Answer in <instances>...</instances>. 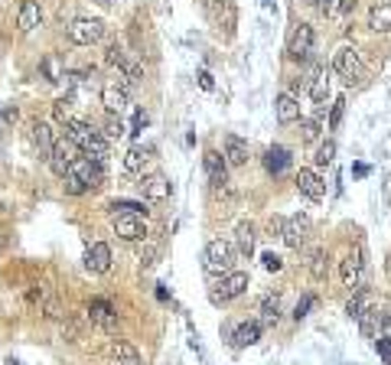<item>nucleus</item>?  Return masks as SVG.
<instances>
[{
    "label": "nucleus",
    "instance_id": "f257e3e1",
    "mask_svg": "<svg viewBox=\"0 0 391 365\" xmlns=\"http://www.w3.org/2000/svg\"><path fill=\"white\" fill-rule=\"evenodd\" d=\"M231 268H235V248L222 238H212L202 251V271L212 277H225V274H231Z\"/></svg>",
    "mask_w": 391,
    "mask_h": 365
},
{
    "label": "nucleus",
    "instance_id": "7ed1b4c3",
    "mask_svg": "<svg viewBox=\"0 0 391 365\" xmlns=\"http://www.w3.org/2000/svg\"><path fill=\"white\" fill-rule=\"evenodd\" d=\"M66 36H69L72 46H95L101 36H105V23L98 16H78L66 26Z\"/></svg>",
    "mask_w": 391,
    "mask_h": 365
},
{
    "label": "nucleus",
    "instance_id": "864d4df0",
    "mask_svg": "<svg viewBox=\"0 0 391 365\" xmlns=\"http://www.w3.org/2000/svg\"><path fill=\"white\" fill-rule=\"evenodd\" d=\"M144 127H147V115H144V111H137V115H134V131H130V134H140Z\"/></svg>",
    "mask_w": 391,
    "mask_h": 365
},
{
    "label": "nucleus",
    "instance_id": "6e6552de",
    "mask_svg": "<svg viewBox=\"0 0 391 365\" xmlns=\"http://www.w3.org/2000/svg\"><path fill=\"white\" fill-rule=\"evenodd\" d=\"M310 53H313V26L310 23H300L297 30H293L291 43H287V59H293V63H307Z\"/></svg>",
    "mask_w": 391,
    "mask_h": 365
},
{
    "label": "nucleus",
    "instance_id": "79ce46f5",
    "mask_svg": "<svg viewBox=\"0 0 391 365\" xmlns=\"http://www.w3.org/2000/svg\"><path fill=\"white\" fill-rule=\"evenodd\" d=\"M62 189H66V196H85V193H88V186H85L82 179H75V176H66Z\"/></svg>",
    "mask_w": 391,
    "mask_h": 365
},
{
    "label": "nucleus",
    "instance_id": "ea45409f",
    "mask_svg": "<svg viewBox=\"0 0 391 365\" xmlns=\"http://www.w3.org/2000/svg\"><path fill=\"white\" fill-rule=\"evenodd\" d=\"M101 134H105L108 140H118V137H124V125H121V121H118L115 115H108V121H105V131H101Z\"/></svg>",
    "mask_w": 391,
    "mask_h": 365
},
{
    "label": "nucleus",
    "instance_id": "393cba45",
    "mask_svg": "<svg viewBox=\"0 0 391 365\" xmlns=\"http://www.w3.org/2000/svg\"><path fill=\"white\" fill-rule=\"evenodd\" d=\"M108 365H140V352L130 346V342L118 339L111 346V356H108Z\"/></svg>",
    "mask_w": 391,
    "mask_h": 365
},
{
    "label": "nucleus",
    "instance_id": "c85d7f7f",
    "mask_svg": "<svg viewBox=\"0 0 391 365\" xmlns=\"http://www.w3.org/2000/svg\"><path fill=\"white\" fill-rule=\"evenodd\" d=\"M118 72H121L124 82H140V78H144V63H140L134 53H124V59H121V65H118Z\"/></svg>",
    "mask_w": 391,
    "mask_h": 365
},
{
    "label": "nucleus",
    "instance_id": "2eb2a0df",
    "mask_svg": "<svg viewBox=\"0 0 391 365\" xmlns=\"http://www.w3.org/2000/svg\"><path fill=\"white\" fill-rule=\"evenodd\" d=\"M30 140H33V147H36V154L43 157V160H49V154H53V147H56L53 127H49L46 121H33L30 125Z\"/></svg>",
    "mask_w": 391,
    "mask_h": 365
},
{
    "label": "nucleus",
    "instance_id": "bf43d9fd",
    "mask_svg": "<svg viewBox=\"0 0 391 365\" xmlns=\"http://www.w3.org/2000/svg\"><path fill=\"white\" fill-rule=\"evenodd\" d=\"M303 4H313V7H320V0H303Z\"/></svg>",
    "mask_w": 391,
    "mask_h": 365
},
{
    "label": "nucleus",
    "instance_id": "ddd939ff",
    "mask_svg": "<svg viewBox=\"0 0 391 365\" xmlns=\"http://www.w3.org/2000/svg\"><path fill=\"white\" fill-rule=\"evenodd\" d=\"M202 166H206V176H209V186L215 189H222L229 186V170H225V157H219V150H206V157H202Z\"/></svg>",
    "mask_w": 391,
    "mask_h": 365
},
{
    "label": "nucleus",
    "instance_id": "a19ab883",
    "mask_svg": "<svg viewBox=\"0 0 391 365\" xmlns=\"http://www.w3.org/2000/svg\"><path fill=\"white\" fill-rule=\"evenodd\" d=\"M313 303H316V297H313V294L300 297V303H297V307H293V319H297V323H300V319H303L310 310H313Z\"/></svg>",
    "mask_w": 391,
    "mask_h": 365
},
{
    "label": "nucleus",
    "instance_id": "39448f33",
    "mask_svg": "<svg viewBox=\"0 0 391 365\" xmlns=\"http://www.w3.org/2000/svg\"><path fill=\"white\" fill-rule=\"evenodd\" d=\"M310 232H313V222H310V216H303V212H297V216L284 218V228H281V238H284L287 248L300 251L303 245L310 241Z\"/></svg>",
    "mask_w": 391,
    "mask_h": 365
},
{
    "label": "nucleus",
    "instance_id": "a878e982",
    "mask_svg": "<svg viewBox=\"0 0 391 365\" xmlns=\"http://www.w3.org/2000/svg\"><path fill=\"white\" fill-rule=\"evenodd\" d=\"M307 271L313 280H326L330 277V251L326 248H313L307 258Z\"/></svg>",
    "mask_w": 391,
    "mask_h": 365
},
{
    "label": "nucleus",
    "instance_id": "1a4fd4ad",
    "mask_svg": "<svg viewBox=\"0 0 391 365\" xmlns=\"http://www.w3.org/2000/svg\"><path fill=\"white\" fill-rule=\"evenodd\" d=\"M248 290V274L245 271H231L219 280V287L212 290V303H229L235 297H241Z\"/></svg>",
    "mask_w": 391,
    "mask_h": 365
},
{
    "label": "nucleus",
    "instance_id": "f704fd0d",
    "mask_svg": "<svg viewBox=\"0 0 391 365\" xmlns=\"http://www.w3.org/2000/svg\"><path fill=\"white\" fill-rule=\"evenodd\" d=\"M365 307H368V300H365V287H362V290H355V294L349 297V303H345V317H349V319H359Z\"/></svg>",
    "mask_w": 391,
    "mask_h": 365
},
{
    "label": "nucleus",
    "instance_id": "9b49d317",
    "mask_svg": "<svg viewBox=\"0 0 391 365\" xmlns=\"http://www.w3.org/2000/svg\"><path fill=\"white\" fill-rule=\"evenodd\" d=\"M137 189L144 193L147 202H167L170 193H173V186H170V179L163 176V173H147V176H140Z\"/></svg>",
    "mask_w": 391,
    "mask_h": 365
},
{
    "label": "nucleus",
    "instance_id": "412c9836",
    "mask_svg": "<svg viewBox=\"0 0 391 365\" xmlns=\"http://www.w3.org/2000/svg\"><path fill=\"white\" fill-rule=\"evenodd\" d=\"M39 23H43V10H39V4L36 0H24V4H20V14H16V26H20V33H33Z\"/></svg>",
    "mask_w": 391,
    "mask_h": 365
},
{
    "label": "nucleus",
    "instance_id": "9d476101",
    "mask_svg": "<svg viewBox=\"0 0 391 365\" xmlns=\"http://www.w3.org/2000/svg\"><path fill=\"white\" fill-rule=\"evenodd\" d=\"M75 144H72L69 137H59L56 140V147H53V154H49V170L56 173V176H66L69 173V166L75 164Z\"/></svg>",
    "mask_w": 391,
    "mask_h": 365
},
{
    "label": "nucleus",
    "instance_id": "f03ea898",
    "mask_svg": "<svg viewBox=\"0 0 391 365\" xmlns=\"http://www.w3.org/2000/svg\"><path fill=\"white\" fill-rule=\"evenodd\" d=\"M333 69H336V75L345 85H359L365 78V65H362V55L355 46H339L336 55H333Z\"/></svg>",
    "mask_w": 391,
    "mask_h": 365
},
{
    "label": "nucleus",
    "instance_id": "dca6fc26",
    "mask_svg": "<svg viewBox=\"0 0 391 365\" xmlns=\"http://www.w3.org/2000/svg\"><path fill=\"white\" fill-rule=\"evenodd\" d=\"M274 115H277V121L281 125H293V121H300V101H297V95H291V92H281L274 98Z\"/></svg>",
    "mask_w": 391,
    "mask_h": 365
},
{
    "label": "nucleus",
    "instance_id": "6ab92c4d",
    "mask_svg": "<svg viewBox=\"0 0 391 365\" xmlns=\"http://www.w3.org/2000/svg\"><path fill=\"white\" fill-rule=\"evenodd\" d=\"M101 105H105L108 115H118V111L127 105V85H118V82H108L101 88Z\"/></svg>",
    "mask_w": 391,
    "mask_h": 365
},
{
    "label": "nucleus",
    "instance_id": "c03bdc74",
    "mask_svg": "<svg viewBox=\"0 0 391 365\" xmlns=\"http://www.w3.org/2000/svg\"><path fill=\"white\" fill-rule=\"evenodd\" d=\"M105 59H108V65H121V59H124V49H121V43H108V49H105Z\"/></svg>",
    "mask_w": 391,
    "mask_h": 365
},
{
    "label": "nucleus",
    "instance_id": "a211bd4d",
    "mask_svg": "<svg viewBox=\"0 0 391 365\" xmlns=\"http://www.w3.org/2000/svg\"><path fill=\"white\" fill-rule=\"evenodd\" d=\"M225 164L245 166L248 164V140L238 134H225Z\"/></svg>",
    "mask_w": 391,
    "mask_h": 365
},
{
    "label": "nucleus",
    "instance_id": "20e7f679",
    "mask_svg": "<svg viewBox=\"0 0 391 365\" xmlns=\"http://www.w3.org/2000/svg\"><path fill=\"white\" fill-rule=\"evenodd\" d=\"M343 284L353 290V294L365 287V248H362V245H355V248L343 258Z\"/></svg>",
    "mask_w": 391,
    "mask_h": 365
},
{
    "label": "nucleus",
    "instance_id": "13d9d810",
    "mask_svg": "<svg viewBox=\"0 0 391 365\" xmlns=\"http://www.w3.org/2000/svg\"><path fill=\"white\" fill-rule=\"evenodd\" d=\"M95 4H101V7H108V4H115V0H95Z\"/></svg>",
    "mask_w": 391,
    "mask_h": 365
},
{
    "label": "nucleus",
    "instance_id": "58836bf2",
    "mask_svg": "<svg viewBox=\"0 0 391 365\" xmlns=\"http://www.w3.org/2000/svg\"><path fill=\"white\" fill-rule=\"evenodd\" d=\"M39 313H43L46 319H66V310H62V303L56 300V297H49V300L39 307Z\"/></svg>",
    "mask_w": 391,
    "mask_h": 365
},
{
    "label": "nucleus",
    "instance_id": "473e14b6",
    "mask_svg": "<svg viewBox=\"0 0 391 365\" xmlns=\"http://www.w3.org/2000/svg\"><path fill=\"white\" fill-rule=\"evenodd\" d=\"M261 339V323H241L235 329V346L238 349H245V346H254Z\"/></svg>",
    "mask_w": 391,
    "mask_h": 365
},
{
    "label": "nucleus",
    "instance_id": "37998d69",
    "mask_svg": "<svg viewBox=\"0 0 391 365\" xmlns=\"http://www.w3.org/2000/svg\"><path fill=\"white\" fill-rule=\"evenodd\" d=\"M26 303H30V307H43V303H46V290H43V284H30V290H26Z\"/></svg>",
    "mask_w": 391,
    "mask_h": 365
},
{
    "label": "nucleus",
    "instance_id": "c9c22d12",
    "mask_svg": "<svg viewBox=\"0 0 391 365\" xmlns=\"http://www.w3.org/2000/svg\"><path fill=\"white\" fill-rule=\"evenodd\" d=\"M320 137V117H300V140L313 144Z\"/></svg>",
    "mask_w": 391,
    "mask_h": 365
},
{
    "label": "nucleus",
    "instance_id": "4c0bfd02",
    "mask_svg": "<svg viewBox=\"0 0 391 365\" xmlns=\"http://www.w3.org/2000/svg\"><path fill=\"white\" fill-rule=\"evenodd\" d=\"M225 14H219V30H225V36H235V7L225 4Z\"/></svg>",
    "mask_w": 391,
    "mask_h": 365
},
{
    "label": "nucleus",
    "instance_id": "bb28decb",
    "mask_svg": "<svg viewBox=\"0 0 391 365\" xmlns=\"http://www.w3.org/2000/svg\"><path fill=\"white\" fill-rule=\"evenodd\" d=\"M235 248L241 258H251L254 255V226L251 222H238L235 228Z\"/></svg>",
    "mask_w": 391,
    "mask_h": 365
},
{
    "label": "nucleus",
    "instance_id": "052dcab7",
    "mask_svg": "<svg viewBox=\"0 0 391 365\" xmlns=\"http://www.w3.org/2000/svg\"><path fill=\"white\" fill-rule=\"evenodd\" d=\"M0 127H4V125H0Z\"/></svg>",
    "mask_w": 391,
    "mask_h": 365
},
{
    "label": "nucleus",
    "instance_id": "72a5a7b5",
    "mask_svg": "<svg viewBox=\"0 0 391 365\" xmlns=\"http://www.w3.org/2000/svg\"><path fill=\"white\" fill-rule=\"evenodd\" d=\"M261 319L264 323H277L281 319V294H268L261 300Z\"/></svg>",
    "mask_w": 391,
    "mask_h": 365
},
{
    "label": "nucleus",
    "instance_id": "de8ad7c7",
    "mask_svg": "<svg viewBox=\"0 0 391 365\" xmlns=\"http://www.w3.org/2000/svg\"><path fill=\"white\" fill-rule=\"evenodd\" d=\"M375 349H378V356H382V362H385V365H391V339H385V336H378Z\"/></svg>",
    "mask_w": 391,
    "mask_h": 365
},
{
    "label": "nucleus",
    "instance_id": "cd10ccee",
    "mask_svg": "<svg viewBox=\"0 0 391 365\" xmlns=\"http://www.w3.org/2000/svg\"><path fill=\"white\" fill-rule=\"evenodd\" d=\"M310 98L316 101V105H326V98H330V75H326V69H316L313 78H310Z\"/></svg>",
    "mask_w": 391,
    "mask_h": 365
},
{
    "label": "nucleus",
    "instance_id": "4be33fe9",
    "mask_svg": "<svg viewBox=\"0 0 391 365\" xmlns=\"http://www.w3.org/2000/svg\"><path fill=\"white\" fill-rule=\"evenodd\" d=\"M368 26L375 33H391V0H378L368 10Z\"/></svg>",
    "mask_w": 391,
    "mask_h": 365
},
{
    "label": "nucleus",
    "instance_id": "f8f14e48",
    "mask_svg": "<svg viewBox=\"0 0 391 365\" xmlns=\"http://www.w3.org/2000/svg\"><path fill=\"white\" fill-rule=\"evenodd\" d=\"M115 235L121 241H147L144 216H115Z\"/></svg>",
    "mask_w": 391,
    "mask_h": 365
},
{
    "label": "nucleus",
    "instance_id": "0eeeda50",
    "mask_svg": "<svg viewBox=\"0 0 391 365\" xmlns=\"http://www.w3.org/2000/svg\"><path fill=\"white\" fill-rule=\"evenodd\" d=\"M85 313H88V319H92L98 329H105V333H118V310L111 307V300L95 297V300H88Z\"/></svg>",
    "mask_w": 391,
    "mask_h": 365
},
{
    "label": "nucleus",
    "instance_id": "7c9ffc66",
    "mask_svg": "<svg viewBox=\"0 0 391 365\" xmlns=\"http://www.w3.org/2000/svg\"><path fill=\"white\" fill-rule=\"evenodd\" d=\"M150 157H154V147H140V144H137V147H130L127 154H124V170H127V173H137L140 166L150 160Z\"/></svg>",
    "mask_w": 391,
    "mask_h": 365
},
{
    "label": "nucleus",
    "instance_id": "6e6d98bb",
    "mask_svg": "<svg viewBox=\"0 0 391 365\" xmlns=\"http://www.w3.org/2000/svg\"><path fill=\"white\" fill-rule=\"evenodd\" d=\"M355 4H359V0H345L343 7H345V10H353V7H355Z\"/></svg>",
    "mask_w": 391,
    "mask_h": 365
},
{
    "label": "nucleus",
    "instance_id": "2f4dec72",
    "mask_svg": "<svg viewBox=\"0 0 391 365\" xmlns=\"http://www.w3.org/2000/svg\"><path fill=\"white\" fill-rule=\"evenodd\" d=\"M108 209H111V216H144V218H147V212H150L144 202H130V199L108 202Z\"/></svg>",
    "mask_w": 391,
    "mask_h": 365
},
{
    "label": "nucleus",
    "instance_id": "4d7b16f0",
    "mask_svg": "<svg viewBox=\"0 0 391 365\" xmlns=\"http://www.w3.org/2000/svg\"><path fill=\"white\" fill-rule=\"evenodd\" d=\"M4 245H7V235L0 232V251H4Z\"/></svg>",
    "mask_w": 391,
    "mask_h": 365
},
{
    "label": "nucleus",
    "instance_id": "f3484780",
    "mask_svg": "<svg viewBox=\"0 0 391 365\" xmlns=\"http://www.w3.org/2000/svg\"><path fill=\"white\" fill-rule=\"evenodd\" d=\"M85 268L92 274H108L111 271V248H108L105 241H95L88 255H85Z\"/></svg>",
    "mask_w": 391,
    "mask_h": 365
},
{
    "label": "nucleus",
    "instance_id": "603ef678",
    "mask_svg": "<svg viewBox=\"0 0 391 365\" xmlns=\"http://www.w3.org/2000/svg\"><path fill=\"white\" fill-rule=\"evenodd\" d=\"M56 117H59L62 125L69 121V98H59V101H56Z\"/></svg>",
    "mask_w": 391,
    "mask_h": 365
},
{
    "label": "nucleus",
    "instance_id": "c756f323",
    "mask_svg": "<svg viewBox=\"0 0 391 365\" xmlns=\"http://www.w3.org/2000/svg\"><path fill=\"white\" fill-rule=\"evenodd\" d=\"M39 72H43V78H46L49 85H59L62 75H66V69H62V59L56 53H49L43 63H39Z\"/></svg>",
    "mask_w": 391,
    "mask_h": 365
},
{
    "label": "nucleus",
    "instance_id": "3c124183",
    "mask_svg": "<svg viewBox=\"0 0 391 365\" xmlns=\"http://www.w3.org/2000/svg\"><path fill=\"white\" fill-rule=\"evenodd\" d=\"M16 117H20V111L10 105V108H0V125H16Z\"/></svg>",
    "mask_w": 391,
    "mask_h": 365
},
{
    "label": "nucleus",
    "instance_id": "b1692460",
    "mask_svg": "<svg viewBox=\"0 0 391 365\" xmlns=\"http://www.w3.org/2000/svg\"><path fill=\"white\" fill-rule=\"evenodd\" d=\"M264 166H268L271 176H281V173L291 166V150L281 147V144H274V147H268V154H264Z\"/></svg>",
    "mask_w": 391,
    "mask_h": 365
},
{
    "label": "nucleus",
    "instance_id": "e433bc0d",
    "mask_svg": "<svg viewBox=\"0 0 391 365\" xmlns=\"http://www.w3.org/2000/svg\"><path fill=\"white\" fill-rule=\"evenodd\" d=\"M333 157H336V140H323L313 160H316V166H330V164H333Z\"/></svg>",
    "mask_w": 391,
    "mask_h": 365
},
{
    "label": "nucleus",
    "instance_id": "09e8293b",
    "mask_svg": "<svg viewBox=\"0 0 391 365\" xmlns=\"http://www.w3.org/2000/svg\"><path fill=\"white\" fill-rule=\"evenodd\" d=\"M154 258H157V248H154V245H140V265L150 268V265H154Z\"/></svg>",
    "mask_w": 391,
    "mask_h": 365
},
{
    "label": "nucleus",
    "instance_id": "a18cd8bd",
    "mask_svg": "<svg viewBox=\"0 0 391 365\" xmlns=\"http://www.w3.org/2000/svg\"><path fill=\"white\" fill-rule=\"evenodd\" d=\"M343 4H345V0H320V10H323L326 16H339V14L345 10Z\"/></svg>",
    "mask_w": 391,
    "mask_h": 365
},
{
    "label": "nucleus",
    "instance_id": "8fccbe9b",
    "mask_svg": "<svg viewBox=\"0 0 391 365\" xmlns=\"http://www.w3.org/2000/svg\"><path fill=\"white\" fill-rule=\"evenodd\" d=\"M261 261H264V268H268V271H281V268H284V261H281V258H277L274 251H268V255H261Z\"/></svg>",
    "mask_w": 391,
    "mask_h": 365
},
{
    "label": "nucleus",
    "instance_id": "49530a36",
    "mask_svg": "<svg viewBox=\"0 0 391 365\" xmlns=\"http://www.w3.org/2000/svg\"><path fill=\"white\" fill-rule=\"evenodd\" d=\"M343 111H345V101L336 98V101H333V111H330V127H333V131H336L339 121H343Z\"/></svg>",
    "mask_w": 391,
    "mask_h": 365
},
{
    "label": "nucleus",
    "instance_id": "5fc2aeb1",
    "mask_svg": "<svg viewBox=\"0 0 391 365\" xmlns=\"http://www.w3.org/2000/svg\"><path fill=\"white\" fill-rule=\"evenodd\" d=\"M199 85L206 88V92H212V75H209V72H199Z\"/></svg>",
    "mask_w": 391,
    "mask_h": 365
},
{
    "label": "nucleus",
    "instance_id": "4468645a",
    "mask_svg": "<svg viewBox=\"0 0 391 365\" xmlns=\"http://www.w3.org/2000/svg\"><path fill=\"white\" fill-rule=\"evenodd\" d=\"M297 193L310 202H320L323 196H326V183L320 179L316 170H300L297 173Z\"/></svg>",
    "mask_w": 391,
    "mask_h": 365
},
{
    "label": "nucleus",
    "instance_id": "423d86ee",
    "mask_svg": "<svg viewBox=\"0 0 391 365\" xmlns=\"http://www.w3.org/2000/svg\"><path fill=\"white\" fill-rule=\"evenodd\" d=\"M66 176H75V179H82L88 189H95V186L105 183V164H101V160H92V157H75V164L69 166ZM66 176H62V179H66Z\"/></svg>",
    "mask_w": 391,
    "mask_h": 365
},
{
    "label": "nucleus",
    "instance_id": "5701e85b",
    "mask_svg": "<svg viewBox=\"0 0 391 365\" xmlns=\"http://www.w3.org/2000/svg\"><path fill=\"white\" fill-rule=\"evenodd\" d=\"M359 329L365 339H378V329H382V310H378V303H368L365 310H362Z\"/></svg>",
    "mask_w": 391,
    "mask_h": 365
},
{
    "label": "nucleus",
    "instance_id": "aec40b11",
    "mask_svg": "<svg viewBox=\"0 0 391 365\" xmlns=\"http://www.w3.org/2000/svg\"><path fill=\"white\" fill-rule=\"evenodd\" d=\"M95 134H98V131H95L92 125H85V121H78V117H69V121H66V137H69L78 150H85V147H88Z\"/></svg>",
    "mask_w": 391,
    "mask_h": 365
}]
</instances>
